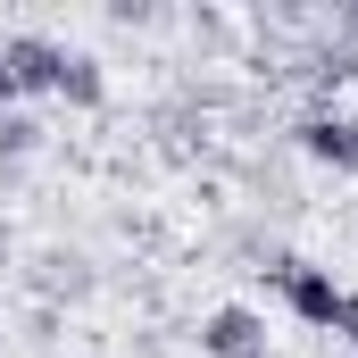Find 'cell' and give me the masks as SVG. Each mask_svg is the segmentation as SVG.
<instances>
[{"instance_id":"2","label":"cell","mask_w":358,"mask_h":358,"mask_svg":"<svg viewBox=\"0 0 358 358\" xmlns=\"http://www.w3.org/2000/svg\"><path fill=\"white\" fill-rule=\"evenodd\" d=\"M275 283H283V308H292L300 325H317V334H334V325H342L350 283H334V267H317V259H283Z\"/></svg>"},{"instance_id":"3","label":"cell","mask_w":358,"mask_h":358,"mask_svg":"<svg viewBox=\"0 0 358 358\" xmlns=\"http://www.w3.org/2000/svg\"><path fill=\"white\" fill-rule=\"evenodd\" d=\"M200 350L208 358H267V317L242 308V300H225V308L200 317Z\"/></svg>"},{"instance_id":"1","label":"cell","mask_w":358,"mask_h":358,"mask_svg":"<svg viewBox=\"0 0 358 358\" xmlns=\"http://www.w3.org/2000/svg\"><path fill=\"white\" fill-rule=\"evenodd\" d=\"M0 67H8L17 100L34 92V100H76V108H100V92H108V76H100V59H92V50H67L59 34H34V25L0 42Z\"/></svg>"},{"instance_id":"4","label":"cell","mask_w":358,"mask_h":358,"mask_svg":"<svg viewBox=\"0 0 358 358\" xmlns=\"http://www.w3.org/2000/svg\"><path fill=\"white\" fill-rule=\"evenodd\" d=\"M300 150H308L317 167L358 176V117L350 108H308V117H300Z\"/></svg>"},{"instance_id":"8","label":"cell","mask_w":358,"mask_h":358,"mask_svg":"<svg viewBox=\"0 0 358 358\" xmlns=\"http://www.w3.org/2000/svg\"><path fill=\"white\" fill-rule=\"evenodd\" d=\"M334 358H358V350H334Z\"/></svg>"},{"instance_id":"6","label":"cell","mask_w":358,"mask_h":358,"mask_svg":"<svg viewBox=\"0 0 358 358\" xmlns=\"http://www.w3.org/2000/svg\"><path fill=\"white\" fill-rule=\"evenodd\" d=\"M334 334H342V342H350V350H358V292H350V300H342V325H334Z\"/></svg>"},{"instance_id":"7","label":"cell","mask_w":358,"mask_h":358,"mask_svg":"<svg viewBox=\"0 0 358 358\" xmlns=\"http://www.w3.org/2000/svg\"><path fill=\"white\" fill-rule=\"evenodd\" d=\"M8 108H17V84H8V67H0V117H8Z\"/></svg>"},{"instance_id":"5","label":"cell","mask_w":358,"mask_h":358,"mask_svg":"<svg viewBox=\"0 0 358 358\" xmlns=\"http://www.w3.org/2000/svg\"><path fill=\"white\" fill-rule=\"evenodd\" d=\"M34 142H42V125H34V117H17V108H8V117H0V150H34Z\"/></svg>"}]
</instances>
